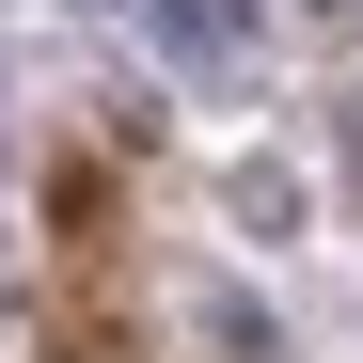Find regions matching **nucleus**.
<instances>
[{"instance_id":"1","label":"nucleus","mask_w":363,"mask_h":363,"mask_svg":"<svg viewBox=\"0 0 363 363\" xmlns=\"http://www.w3.org/2000/svg\"><path fill=\"white\" fill-rule=\"evenodd\" d=\"M158 48L174 64H237L253 48V0H158Z\"/></svg>"},{"instance_id":"2","label":"nucleus","mask_w":363,"mask_h":363,"mask_svg":"<svg viewBox=\"0 0 363 363\" xmlns=\"http://www.w3.org/2000/svg\"><path fill=\"white\" fill-rule=\"evenodd\" d=\"M347 174H363V127H347Z\"/></svg>"}]
</instances>
